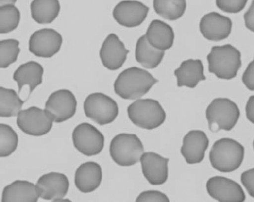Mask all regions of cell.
<instances>
[{
  "mask_svg": "<svg viewBox=\"0 0 254 202\" xmlns=\"http://www.w3.org/2000/svg\"><path fill=\"white\" fill-rule=\"evenodd\" d=\"M158 80L151 73L137 67L123 71L115 80V93L124 100L138 99L149 92Z\"/></svg>",
  "mask_w": 254,
  "mask_h": 202,
  "instance_id": "1",
  "label": "cell"
},
{
  "mask_svg": "<svg viewBox=\"0 0 254 202\" xmlns=\"http://www.w3.org/2000/svg\"><path fill=\"white\" fill-rule=\"evenodd\" d=\"M245 148L232 138H221L213 144L209 160L213 168L221 172H232L243 162Z\"/></svg>",
  "mask_w": 254,
  "mask_h": 202,
  "instance_id": "2",
  "label": "cell"
},
{
  "mask_svg": "<svg viewBox=\"0 0 254 202\" xmlns=\"http://www.w3.org/2000/svg\"><path fill=\"white\" fill-rule=\"evenodd\" d=\"M209 72L217 78L230 80L236 78L242 66L241 53L230 44L214 46L207 57Z\"/></svg>",
  "mask_w": 254,
  "mask_h": 202,
  "instance_id": "3",
  "label": "cell"
},
{
  "mask_svg": "<svg viewBox=\"0 0 254 202\" xmlns=\"http://www.w3.org/2000/svg\"><path fill=\"white\" fill-rule=\"evenodd\" d=\"M130 121L135 126L145 130L159 128L166 120V113L157 100H138L127 108Z\"/></svg>",
  "mask_w": 254,
  "mask_h": 202,
  "instance_id": "4",
  "label": "cell"
},
{
  "mask_svg": "<svg viewBox=\"0 0 254 202\" xmlns=\"http://www.w3.org/2000/svg\"><path fill=\"white\" fill-rule=\"evenodd\" d=\"M143 153V144L136 134L117 135L110 145V154L113 161L120 166L135 165Z\"/></svg>",
  "mask_w": 254,
  "mask_h": 202,
  "instance_id": "5",
  "label": "cell"
},
{
  "mask_svg": "<svg viewBox=\"0 0 254 202\" xmlns=\"http://www.w3.org/2000/svg\"><path fill=\"white\" fill-rule=\"evenodd\" d=\"M205 115L211 132L215 126L217 131H230L238 123L240 111L238 105L228 98H216L206 109Z\"/></svg>",
  "mask_w": 254,
  "mask_h": 202,
  "instance_id": "6",
  "label": "cell"
},
{
  "mask_svg": "<svg viewBox=\"0 0 254 202\" xmlns=\"http://www.w3.org/2000/svg\"><path fill=\"white\" fill-rule=\"evenodd\" d=\"M84 110L86 117L101 126L114 122L119 111L117 101L100 92L90 94L86 98Z\"/></svg>",
  "mask_w": 254,
  "mask_h": 202,
  "instance_id": "7",
  "label": "cell"
},
{
  "mask_svg": "<svg viewBox=\"0 0 254 202\" xmlns=\"http://www.w3.org/2000/svg\"><path fill=\"white\" fill-rule=\"evenodd\" d=\"M53 118L45 109L32 106L21 110L17 118V125L26 134L41 136L49 134L53 126Z\"/></svg>",
  "mask_w": 254,
  "mask_h": 202,
  "instance_id": "8",
  "label": "cell"
},
{
  "mask_svg": "<svg viewBox=\"0 0 254 202\" xmlns=\"http://www.w3.org/2000/svg\"><path fill=\"white\" fill-rule=\"evenodd\" d=\"M72 142L75 148L86 156L99 154L103 151L105 137L89 123H82L74 128Z\"/></svg>",
  "mask_w": 254,
  "mask_h": 202,
  "instance_id": "9",
  "label": "cell"
},
{
  "mask_svg": "<svg viewBox=\"0 0 254 202\" xmlns=\"http://www.w3.org/2000/svg\"><path fill=\"white\" fill-rule=\"evenodd\" d=\"M63 38L52 28L41 29L30 36L29 50L36 56L51 58L61 50Z\"/></svg>",
  "mask_w": 254,
  "mask_h": 202,
  "instance_id": "10",
  "label": "cell"
},
{
  "mask_svg": "<svg viewBox=\"0 0 254 202\" xmlns=\"http://www.w3.org/2000/svg\"><path fill=\"white\" fill-rule=\"evenodd\" d=\"M76 107V98L68 90H59L53 92L45 104L46 110L52 115L56 123L65 122L74 116Z\"/></svg>",
  "mask_w": 254,
  "mask_h": 202,
  "instance_id": "11",
  "label": "cell"
},
{
  "mask_svg": "<svg viewBox=\"0 0 254 202\" xmlns=\"http://www.w3.org/2000/svg\"><path fill=\"white\" fill-rule=\"evenodd\" d=\"M207 193L220 202H243L246 194L239 184L222 176L212 177L206 184Z\"/></svg>",
  "mask_w": 254,
  "mask_h": 202,
  "instance_id": "12",
  "label": "cell"
},
{
  "mask_svg": "<svg viewBox=\"0 0 254 202\" xmlns=\"http://www.w3.org/2000/svg\"><path fill=\"white\" fill-rule=\"evenodd\" d=\"M36 186L40 198L53 202H61L69 190V180L66 175L51 172L38 179Z\"/></svg>",
  "mask_w": 254,
  "mask_h": 202,
  "instance_id": "13",
  "label": "cell"
},
{
  "mask_svg": "<svg viewBox=\"0 0 254 202\" xmlns=\"http://www.w3.org/2000/svg\"><path fill=\"white\" fill-rule=\"evenodd\" d=\"M142 172L150 184L160 186L167 182L169 176V158L155 152H145L140 157Z\"/></svg>",
  "mask_w": 254,
  "mask_h": 202,
  "instance_id": "14",
  "label": "cell"
},
{
  "mask_svg": "<svg viewBox=\"0 0 254 202\" xmlns=\"http://www.w3.org/2000/svg\"><path fill=\"white\" fill-rule=\"evenodd\" d=\"M149 11V7L140 1H122L115 6L113 15L121 26L134 28L145 21Z\"/></svg>",
  "mask_w": 254,
  "mask_h": 202,
  "instance_id": "15",
  "label": "cell"
},
{
  "mask_svg": "<svg viewBox=\"0 0 254 202\" xmlns=\"http://www.w3.org/2000/svg\"><path fill=\"white\" fill-rule=\"evenodd\" d=\"M199 29L202 35L206 39L210 41H221L230 35L232 21L219 13L211 12L201 18Z\"/></svg>",
  "mask_w": 254,
  "mask_h": 202,
  "instance_id": "16",
  "label": "cell"
},
{
  "mask_svg": "<svg viewBox=\"0 0 254 202\" xmlns=\"http://www.w3.org/2000/svg\"><path fill=\"white\" fill-rule=\"evenodd\" d=\"M129 50L125 48L124 44L115 34H111L106 38L100 51L104 67L110 70H119L126 61Z\"/></svg>",
  "mask_w": 254,
  "mask_h": 202,
  "instance_id": "17",
  "label": "cell"
},
{
  "mask_svg": "<svg viewBox=\"0 0 254 202\" xmlns=\"http://www.w3.org/2000/svg\"><path fill=\"white\" fill-rule=\"evenodd\" d=\"M209 143L208 138L203 131H190L185 136L181 153L189 164L201 163Z\"/></svg>",
  "mask_w": 254,
  "mask_h": 202,
  "instance_id": "18",
  "label": "cell"
},
{
  "mask_svg": "<svg viewBox=\"0 0 254 202\" xmlns=\"http://www.w3.org/2000/svg\"><path fill=\"white\" fill-rule=\"evenodd\" d=\"M103 171L99 163L88 161L82 163L75 173V186L82 193H90L101 186Z\"/></svg>",
  "mask_w": 254,
  "mask_h": 202,
  "instance_id": "19",
  "label": "cell"
},
{
  "mask_svg": "<svg viewBox=\"0 0 254 202\" xmlns=\"http://www.w3.org/2000/svg\"><path fill=\"white\" fill-rule=\"evenodd\" d=\"M39 198L36 185L28 181L16 180L5 186L1 195V202H36Z\"/></svg>",
  "mask_w": 254,
  "mask_h": 202,
  "instance_id": "20",
  "label": "cell"
},
{
  "mask_svg": "<svg viewBox=\"0 0 254 202\" xmlns=\"http://www.w3.org/2000/svg\"><path fill=\"white\" fill-rule=\"evenodd\" d=\"M145 36L152 47L163 51L172 47L175 39L173 28L159 20L152 21Z\"/></svg>",
  "mask_w": 254,
  "mask_h": 202,
  "instance_id": "21",
  "label": "cell"
},
{
  "mask_svg": "<svg viewBox=\"0 0 254 202\" xmlns=\"http://www.w3.org/2000/svg\"><path fill=\"white\" fill-rule=\"evenodd\" d=\"M179 87L195 88L201 81L206 80L203 63L200 59H190L183 61L174 72Z\"/></svg>",
  "mask_w": 254,
  "mask_h": 202,
  "instance_id": "22",
  "label": "cell"
},
{
  "mask_svg": "<svg viewBox=\"0 0 254 202\" xmlns=\"http://www.w3.org/2000/svg\"><path fill=\"white\" fill-rule=\"evenodd\" d=\"M44 67L36 61H28L18 67L13 78L18 83V92L20 93L23 86L28 85L30 94L42 83Z\"/></svg>",
  "mask_w": 254,
  "mask_h": 202,
  "instance_id": "23",
  "label": "cell"
},
{
  "mask_svg": "<svg viewBox=\"0 0 254 202\" xmlns=\"http://www.w3.org/2000/svg\"><path fill=\"white\" fill-rule=\"evenodd\" d=\"M164 55L165 51L155 49L150 45L145 35L140 36L136 42V60L145 68L153 69L159 66Z\"/></svg>",
  "mask_w": 254,
  "mask_h": 202,
  "instance_id": "24",
  "label": "cell"
},
{
  "mask_svg": "<svg viewBox=\"0 0 254 202\" xmlns=\"http://www.w3.org/2000/svg\"><path fill=\"white\" fill-rule=\"evenodd\" d=\"M30 9L32 18L38 24H51L59 16L61 4L57 0H34Z\"/></svg>",
  "mask_w": 254,
  "mask_h": 202,
  "instance_id": "25",
  "label": "cell"
},
{
  "mask_svg": "<svg viewBox=\"0 0 254 202\" xmlns=\"http://www.w3.org/2000/svg\"><path fill=\"white\" fill-rule=\"evenodd\" d=\"M24 103L15 90L2 86L0 88V116L1 117L17 116Z\"/></svg>",
  "mask_w": 254,
  "mask_h": 202,
  "instance_id": "26",
  "label": "cell"
},
{
  "mask_svg": "<svg viewBox=\"0 0 254 202\" xmlns=\"http://www.w3.org/2000/svg\"><path fill=\"white\" fill-rule=\"evenodd\" d=\"M153 7L155 12L168 20H176L182 18L186 12L187 3L184 0H155Z\"/></svg>",
  "mask_w": 254,
  "mask_h": 202,
  "instance_id": "27",
  "label": "cell"
},
{
  "mask_svg": "<svg viewBox=\"0 0 254 202\" xmlns=\"http://www.w3.org/2000/svg\"><path fill=\"white\" fill-rule=\"evenodd\" d=\"M15 1H4L0 5V32L8 34L18 28L20 22V12L15 6Z\"/></svg>",
  "mask_w": 254,
  "mask_h": 202,
  "instance_id": "28",
  "label": "cell"
},
{
  "mask_svg": "<svg viewBox=\"0 0 254 202\" xmlns=\"http://www.w3.org/2000/svg\"><path fill=\"white\" fill-rule=\"evenodd\" d=\"M0 156L7 157L14 152L18 146V136L9 125L0 124Z\"/></svg>",
  "mask_w": 254,
  "mask_h": 202,
  "instance_id": "29",
  "label": "cell"
},
{
  "mask_svg": "<svg viewBox=\"0 0 254 202\" xmlns=\"http://www.w3.org/2000/svg\"><path fill=\"white\" fill-rule=\"evenodd\" d=\"M18 40L7 39L0 42V66L7 68L18 59L20 49Z\"/></svg>",
  "mask_w": 254,
  "mask_h": 202,
  "instance_id": "30",
  "label": "cell"
},
{
  "mask_svg": "<svg viewBox=\"0 0 254 202\" xmlns=\"http://www.w3.org/2000/svg\"><path fill=\"white\" fill-rule=\"evenodd\" d=\"M248 1L246 0H217L216 5L221 10L226 13H237L243 10Z\"/></svg>",
  "mask_w": 254,
  "mask_h": 202,
  "instance_id": "31",
  "label": "cell"
},
{
  "mask_svg": "<svg viewBox=\"0 0 254 202\" xmlns=\"http://www.w3.org/2000/svg\"><path fill=\"white\" fill-rule=\"evenodd\" d=\"M169 198L157 190L142 192L136 198V202H169Z\"/></svg>",
  "mask_w": 254,
  "mask_h": 202,
  "instance_id": "32",
  "label": "cell"
},
{
  "mask_svg": "<svg viewBox=\"0 0 254 202\" xmlns=\"http://www.w3.org/2000/svg\"><path fill=\"white\" fill-rule=\"evenodd\" d=\"M241 182L252 198L254 197V169L242 173Z\"/></svg>",
  "mask_w": 254,
  "mask_h": 202,
  "instance_id": "33",
  "label": "cell"
},
{
  "mask_svg": "<svg viewBox=\"0 0 254 202\" xmlns=\"http://www.w3.org/2000/svg\"><path fill=\"white\" fill-rule=\"evenodd\" d=\"M254 61H252L251 63L248 65L247 68L244 73L242 76V82L244 85L246 86L250 90L254 91Z\"/></svg>",
  "mask_w": 254,
  "mask_h": 202,
  "instance_id": "34",
  "label": "cell"
},
{
  "mask_svg": "<svg viewBox=\"0 0 254 202\" xmlns=\"http://www.w3.org/2000/svg\"><path fill=\"white\" fill-rule=\"evenodd\" d=\"M254 1H252L251 6L247 12L244 14L246 26L252 32L254 31Z\"/></svg>",
  "mask_w": 254,
  "mask_h": 202,
  "instance_id": "35",
  "label": "cell"
},
{
  "mask_svg": "<svg viewBox=\"0 0 254 202\" xmlns=\"http://www.w3.org/2000/svg\"><path fill=\"white\" fill-rule=\"evenodd\" d=\"M246 116L248 120L254 124V96H252L248 100L246 107Z\"/></svg>",
  "mask_w": 254,
  "mask_h": 202,
  "instance_id": "36",
  "label": "cell"
}]
</instances>
